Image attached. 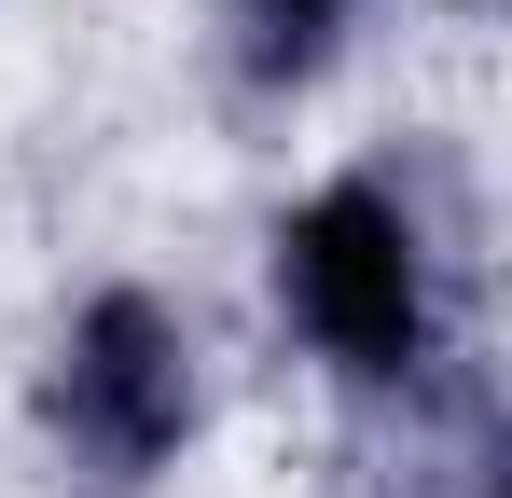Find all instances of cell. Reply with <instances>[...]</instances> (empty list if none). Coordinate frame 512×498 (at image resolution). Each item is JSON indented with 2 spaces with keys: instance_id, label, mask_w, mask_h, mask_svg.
Segmentation results:
<instances>
[{
  "instance_id": "obj_4",
  "label": "cell",
  "mask_w": 512,
  "mask_h": 498,
  "mask_svg": "<svg viewBox=\"0 0 512 498\" xmlns=\"http://www.w3.org/2000/svg\"><path fill=\"white\" fill-rule=\"evenodd\" d=\"M374 0H194V42H208V83L236 111H305L319 83L360 56Z\"/></svg>"
},
{
  "instance_id": "obj_3",
  "label": "cell",
  "mask_w": 512,
  "mask_h": 498,
  "mask_svg": "<svg viewBox=\"0 0 512 498\" xmlns=\"http://www.w3.org/2000/svg\"><path fill=\"white\" fill-rule=\"evenodd\" d=\"M374 443V498H499L512 485V415H499V360L457 346L443 374H416L402 402L360 415Z\"/></svg>"
},
{
  "instance_id": "obj_1",
  "label": "cell",
  "mask_w": 512,
  "mask_h": 498,
  "mask_svg": "<svg viewBox=\"0 0 512 498\" xmlns=\"http://www.w3.org/2000/svg\"><path fill=\"white\" fill-rule=\"evenodd\" d=\"M263 305H277L291 360H305L346 415L402 402L416 374H443V360L471 346L457 236H443L429 180H416V166H388V153L319 166V180L263 222Z\"/></svg>"
},
{
  "instance_id": "obj_5",
  "label": "cell",
  "mask_w": 512,
  "mask_h": 498,
  "mask_svg": "<svg viewBox=\"0 0 512 498\" xmlns=\"http://www.w3.org/2000/svg\"><path fill=\"white\" fill-rule=\"evenodd\" d=\"M443 14H499V0H443Z\"/></svg>"
},
{
  "instance_id": "obj_2",
  "label": "cell",
  "mask_w": 512,
  "mask_h": 498,
  "mask_svg": "<svg viewBox=\"0 0 512 498\" xmlns=\"http://www.w3.org/2000/svg\"><path fill=\"white\" fill-rule=\"evenodd\" d=\"M222 360L167 277H84L28 360V443L56 498H167L208 457Z\"/></svg>"
}]
</instances>
